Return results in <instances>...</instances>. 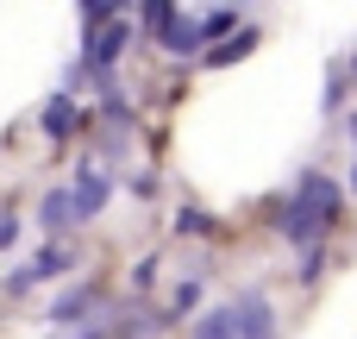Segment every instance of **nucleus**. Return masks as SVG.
Returning <instances> with one entry per match:
<instances>
[{
    "label": "nucleus",
    "instance_id": "obj_1",
    "mask_svg": "<svg viewBox=\"0 0 357 339\" xmlns=\"http://www.w3.org/2000/svg\"><path fill=\"white\" fill-rule=\"evenodd\" d=\"M333 226H339V182H326V176H301L295 195L282 201V239L301 245V252H314Z\"/></svg>",
    "mask_w": 357,
    "mask_h": 339
},
{
    "label": "nucleus",
    "instance_id": "obj_2",
    "mask_svg": "<svg viewBox=\"0 0 357 339\" xmlns=\"http://www.w3.org/2000/svg\"><path fill=\"white\" fill-rule=\"evenodd\" d=\"M132 44V25H126V13H113V19H100L94 31H88V50H82V63L88 69H100V75H113V63H119V50Z\"/></svg>",
    "mask_w": 357,
    "mask_h": 339
},
{
    "label": "nucleus",
    "instance_id": "obj_3",
    "mask_svg": "<svg viewBox=\"0 0 357 339\" xmlns=\"http://www.w3.org/2000/svg\"><path fill=\"white\" fill-rule=\"evenodd\" d=\"M232 321H238V339H276V308L264 302V289H245L232 302Z\"/></svg>",
    "mask_w": 357,
    "mask_h": 339
},
{
    "label": "nucleus",
    "instance_id": "obj_4",
    "mask_svg": "<svg viewBox=\"0 0 357 339\" xmlns=\"http://www.w3.org/2000/svg\"><path fill=\"white\" fill-rule=\"evenodd\" d=\"M107 195H113V182H107L94 164H82L75 182H69V208H75V220H94V214L107 208Z\"/></svg>",
    "mask_w": 357,
    "mask_h": 339
},
{
    "label": "nucleus",
    "instance_id": "obj_5",
    "mask_svg": "<svg viewBox=\"0 0 357 339\" xmlns=\"http://www.w3.org/2000/svg\"><path fill=\"white\" fill-rule=\"evenodd\" d=\"M44 132H50L56 145L82 132V113H75V101H69V94H50V101H44Z\"/></svg>",
    "mask_w": 357,
    "mask_h": 339
},
{
    "label": "nucleus",
    "instance_id": "obj_6",
    "mask_svg": "<svg viewBox=\"0 0 357 339\" xmlns=\"http://www.w3.org/2000/svg\"><path fill=\"white\" fill-rule=\"evenodd\" d=\"M38 226H44V233H69V226H75V208H69V189H50V195L38 201Z\"/></svg>",
    "mask_w": 357,
    "mask_h": 339
},
{
    "label": "nucleus",
    "instance_id": "obj_7",
    "mask_svg": "<svg viewBox=\"0 0 357 339\" xmlns=\"http://www.w3.org/2000/svg\"><path fill=\"white\" fill-rule=\"evenodd\" d=\"M157 38H163V50H176V57H195V50H207V44H201V25H188L182 13H176V19H169Z\"/></svg>",
    "mask_w": 357,
    "mask_h": 339
},
{
    "label": "nucleus",
    "instance_id": "obj_8",
    "mask_svg": "<svg viewBox=\"0 0 357 339\" xmlns=\"http://www.w3.org/2000/svg\"><path fill=\"white\" fill-rule=\"evenodd\" d=\"M94 302H100V289H88V283H82V289H69V296H56V302H50V321H56V327H69V321H82Z\"/></svg>",
    "mask_w": 357,
    "mask_h": 339
},
{
    "label": "nucleus",
    "instance_id": "obj_9",
    "mask_svg": "<svg viewBox=\"0 0 357 339\" xmlns=\"http://www.w3.org/2000/svg\"><path fill=\"white\" fill-rule=\"evenodd\" d=\"M195 339H238V321H232V308H207V315L195 321Z\"/></svg>",
    "mask_w": 357,
    "mask_h": 339
},
{
    "label": "nucleus",
    "instance_id": "obj_10",
    "mask_svg": "<svg viewBox=\"0 0 357 339\" xmlns=\"http://www.w3.org/2000/svg\"><path fill=\"white\" fill-rule=\"evenodd\" d=\"M251 44H257V31H251V25H238L226 44H213V50H207V63H238V57H251Z\"/></svg>",
    "mask_w": 357,
    "mask_h": 339
},
{
    "label": "nucleus",
    "instance_id": "obj_11",
    "mask_svg": "<svg viewBox=\"0 0 357 339\" xmlns=\"http://www.w3.org/2000/svg\"><path fill=\"white\" fill-rule=\"evenodd\" d=\"M63 271H69V252H63V245H44V252L25 264V277H31V283H44V277H63Z\"/></svg>",
    "mask_w": 357,
    "mask_h": 339
},
{
    "label": "nucleus",
    "instance_id": "obj_12",
    "mask_svg": "<svg viewBox=\"0 0 357 339\" xmlns=\"http://www.w3.org/2000/svg\"><path fill=\"white\" fill-rule=\"evenodd\" d=\"M176 233H182V239H207V233H213V220H207L201 208H182V214H176Z\"/></svg>",
    "mask_w": 357,
    "mask_h": 339
},
{
    "label": "nucleus",
    "instance_id": "obj_13",
    "mask_svg": "<svg viewBox=\"0 0 357 339\" xmlns=\"http://www.w3.org/2000/svg\"><path fill=\"white\" fill-rule=\"evenodd\" d=\"M201 296H207V289H201V277H188V283L176 289V315H188V308H201Z\"/></svg>",
    "mask_w": 357,
    "mask_h": 339
},
{
    "label": "nucleus",
    "instance_id": "obj_14",
    "mask_svg": "<svg viewBox=\"0 0 357 339\" xmlns=\"http://www.w3.org/2000/svg\"><path fill=\"white\" fill-rule=\"evenodd\" d=\"M169 19H176V6H169V0H151V6H144V25H151V31H163Z\"/></svg>",
    "mask_w": 357,
    "mask_h": 339
},
{
    "label": "nucleus",
    "instance_id": "obj_15",
    "mask_svg": "<svg viewBox=\"0 0 357 339\" xmlns=\"http://www.w3.org/2000/svg\"><path fill=\"white\" fill-rule=\"evenodd\" d=\"M320 271H326V252H320V245H314V252H301V283H307V289H314V277H320Z\"/></svg>",
    "mask_w": 357,
    "mask_h": 339
},
{
    "label": "nucleus",
    "instance_id": "obj_16",
    "mask_svg": "<svg viewBox=\"0 0 357 339\" xmlns=\"http://www.w3.org/2000/svg\"><path fill=\"white\" fill-rule=\"evenodd\" d=\"M13 239H19V214H0V252H6Z\"/></svg>",
    "mask_w": 357,
    "mask_h": 339
},
{
    "label": "nucleus",
    "instance_id": "obj_17",
    "mask_svg": "<svg viewBox=\"0 0 357 339\" xmlns=\"http://www.w3.org/2000/svg\"><path fill=\"white\" fill-rule=\"evenodd\" d=\"M351 189H357V170H351Z\"/></svg>",
    "mask_w": 357,
    "mask_h": 339
},
{
    "label": "nucleus",
    "instance_id": "obj_18",
    "mask_svg": "<svg viewBox=\"0 0 357 339\" xmlns=\"http://www.w3.org/2000/svg\"><path fill=\"white\" fill-rule=\"evenodd\" d=\"M351 75H357V57H351Z\"/></svg>",
    "mask_w": 357,
    "mask_h": 339
},
{
    "label": "nucleus",
    "instance_id": "obj_19",
    "mask_svg": "<svg viewBox=\"0 0 357 339\" xmlns=\"http://www.w3.org/2000/svg\"><path fill=\"white\" fill-rule=\"evenodd\" d=\"M351 132H357V120H351Z\"/></svg>",
    "mask_w": 357,
    "mask_h": 339
}]
</instances>
